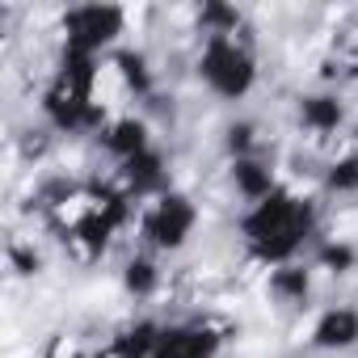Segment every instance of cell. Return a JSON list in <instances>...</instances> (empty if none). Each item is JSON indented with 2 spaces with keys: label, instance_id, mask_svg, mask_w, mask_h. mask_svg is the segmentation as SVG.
<instances>
[{
  "label": "cell",
  "instance_id": "cell-4",
  "mask_svg": "<svg viewBox=\"0 0 358 358\" xmlns=\"http://www.w3.org/2000/svg\"><path fill=\"white\" fill-rule=\"evenodd\" d=\"M127 26H131V13L122 5H72L59 13L55 34H59V51L106 59L110 51H118Z\"/></svg>",
  "mask_w": 358,
  "mask_h": 358
},
{
  "label": "cell",
  "instance_id": "cell-1",
  "mask_svg": "<svg viewBox=\"0 0 358 358\" xmlns=\"http://www.w3.org/2000/svg\"><path fill=\"white\" fill-rule=\"evenodd\" d=\"M236 228H241V241H245L249 262L270 274L278 266L299 262L303 245L312 236H320V215H316V203L312 199H303L291 186H278L270 199H262L253 207H241Z\"/></svg>",
  "mask_w": 358,
  "mask_h": 358
},
{
  "label": "cell",
  "instance_id": "cell-5",
  "mask_svg": "<svg viewBox=\"0 0 358 358\" xmlns=\"http://www.w3.org/2000/svg\"><path fill=\"white\" fill-rule=\"evenodd\" d=\"M97 148L110 156V164H127V160L152 152L156 143H152L148 118H139L135 110H127V114H114V118L97 131Z\"/></svg>",
  "mask_w": 358,
  "mask_h": 358
},
{
  "label": "cell",
  "instance_id": "cell-2",
  "mask_svg": "<svg viewBox=\"0 0 358 358\" xmlns=\"http://www.w3.org/2000/svg\"><path fill=\"white\" fill-rule=\"evenodd\" d=\"M194 72L203 89L220 101H245L257 89V51L249 34H220V38H199Z\"/></svg>",
  "mask_w": 358,
  "mask_h": 358
},
{
  "label": "cell",
  "instance_id": "cell-8",
  "mask_svg": "<svg viewBox=\"0 0 358 358\" xmlns=\"http://www.w3.org/2000/svg\"><path fill=\"white\" fill-rule=\"evenodd\" d=\"M341 127H345V101L337 93H308V97H299V131L308 139L324 143V139L341 135Z\"/></svg>",
  "mask_w": 358,
  "mask_h": 358
},
{
  "label": "cell",
  "instance_id": "cell-3",
  "mask_svg": "<svg viewBox=\"0 0 358 358\" xmlns=\"http://www.w3.org/2000/svg\"><path fill=\"white\" fill-rule=\"evenodd\" d=\"M199 203L186 194V190H160V194H152V199H143V203H135V241H139V249H148V253H156V257H164V253H182L190 241H194V232H199Z\"/></svg>",
  "mask_w": 358,
  "mask_h": 358
},
{
  "label": "cell",
  "instance_id": "cell-6",
  "mask_svg": "<svg viewBox=\"0 0 358 358\" xmlns=\"http://www.w3.org/2000/svg\"><path fill=\"white\" fill-rule=\"evenodd\" d=\"M224 345V324L215 320H190V324H169L164 341L152 358H215Z\"/></svg>",
  "mask_w": 358,
  "mask_h": 358
},
{
  "label": "cell",
  "instance_id": "cell-7",
  "mask_svg": "<svg viewBox=\"0 0 358 358\" xmlns=\"http://www.w3.org/2000/svg\"><path fill=\"white\" fill-rule=\"evenodd\" d=\"M303 341L316 345V350H329V354H341V350L358 345V308H345V303L320 308L308 320V337Z\"/></svg>",
  "mask_w": 358,
  "mask_h": 358
},
{
  "label": "cell",
  "instance_id": "cell-9",
  "mask_svg": "<svg viewBox=\"0 0 358 358\" xmlns=\"http://www.w3.org/2000/svg\"><path fill=\"white\" fill-rule=\"evenodd\" d=\"M164 287V270H160V257L148 253V249H135L127 262H122V291L131 299H156Z\"/></svg>",
  "mask_w": 358,
  "mask_h": 358
}]
</instances>
